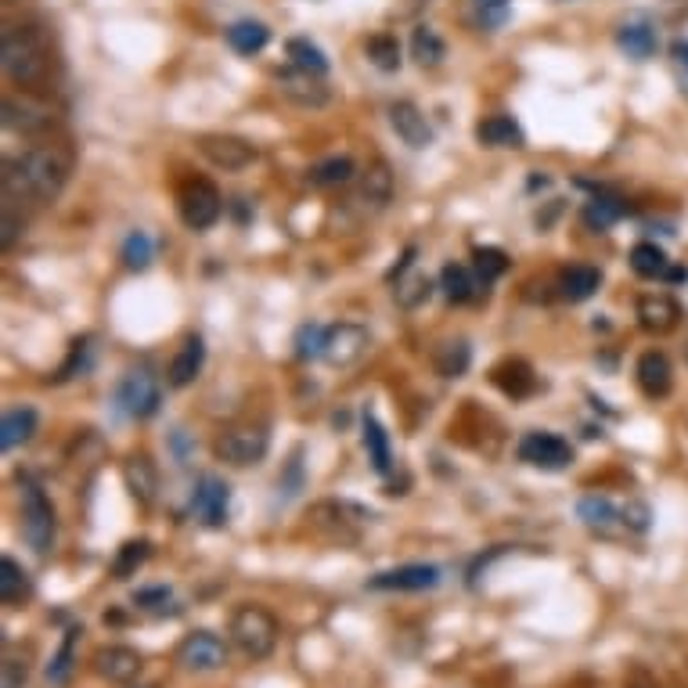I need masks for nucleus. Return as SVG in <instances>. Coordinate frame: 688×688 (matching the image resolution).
Segmentation results:
<instances>
[{
  "instance_id": "1",
  "label": "nucleus",
  "mask_w": 688,
  "mask_h": 688,
  "mask_svg": "<svg viewBox=\"0 0 688 688\" xmlns=\"http://www.w3.org/2000/svg\"><path fill=\"white\" fill-rule=\"evenodd\" d=\"M72 174V155L61 144H33V149L8 155L4 163V199L15 202H55L66 191Z\"/></svg>"
},
{
  "instance_id": "2",
  "label": "nucleus",
  "mask_w": 688,
  "mask_h": 688,
  "mask_svg": "<svg viewBox=\"0 0 688 688\" xmlns=\"http://www.w3.org/2000/svg\"><path fill=\"white\" fill-rule=\"evenodd\" d=\"M0 61H4V77L19 88H40L51 72V47L47 36L33 22H11L0 36Z\"/></svg>"
},
{
  "instance_id": "3",
  "label": "nucleus",
  "mask_w": 688,
  "mask_h": 688,
  "mask_svg": "<svg viewBox=\"0 0 688 688\" xmlns=\"http://www.w3.org/2000/svg\"><path fill=\"white\" fill-rule=\"evenodd\" d=\"M228 634H231V642H235V649L245 660H267L270 653H275L281 631H278L275 613L264 609L260 602H242V606L231 613Z\"/></svg>"
},
{
  "instance_id": "4",
  "label": "nucleus",
  "mask_w": 688,
  "mask_h": 688,
  "mask_svg": "<svg viewBox=\"0 0 688 688\" xmlns=\"http://www.w3.org/2000/svg\"><path fill=\"white\" fill-rule=\"evenodd\" d=\"M19 515H22V537H26V545L36 556H47L55 545V505L51 498L44 494V487L33 483V479H22Z\"/></svg>"
},
{
  "instance_id": "5",
  "label": "nucleus",
  "mask_w": 688,
  "mask_h": 688,
  "mask_svg": "<svg viewBox=\"0 0 688 688\" xmlns=\"http://www.w3.org/2000/svg\"><path fill=\"white\" fill-rule=\"evenodd\" d=\"M213 451L231 469H253V465H260L267 458L270 433L267 425H231L228 433H220Z\"/></svg>"
},
{
  "instance_id": "6",
  "label": "nucleus",
  "mask_w": 688,
  "mask_h": 688,
  "mask_svg": "<svg viewBox=\"0 0 688 688\" xmlns=\"http://www.w3.org/2000/svg\"><path fill=\"white\" fill-rule=\"evenodd\" d=\"M116 404L127 419L144 422V419H152L159 411V404H163V386H159V378L149 372V368H133V372L123 375V383L116 389Z\"/></svg>"
},
{
  "instance_id": "7",
  "label": "nucleus",
  "mask_w": 688,
  "mask_h": 688,
  "mask_svg": "<svg viewBox=\"0 0 688 688\" xmlns=\"http://www.w3.org/2000/svg\"><path fill=\"white\" fill-rule=\"evenodd\" d=\"M177 213L191 231H210L224 213V199L210 180H184L177 191Z\"/></svg>"
},
{
  "instance_id": "8",
  "label": "nucleus",
  "mask_w": 688,
  "mask_h": 688,
  "mask_svg": "<svg viewBox=\"0 0 688 688\" xmlns=\"http://www.w3.org/2000/svg\"><path fill=\"white\" fill-rule=\"evenodd\" d=\"M177 663L188 674H213L228 667V642L213 631H191L177 645Z\"/></svg>"
},
{
  "instance_id": "9",
  "label": "nucleus",
  "mask_w": 688,
  "mask_h": 688,
  "mask_svg": "<svg viewBox=\"0 0 688 688\" xmlns=\"http://www.w3.org/2000/svg\"><path fill=\"white\" fill-rule=\"evenodd\" d=\"M520 462L545 473H559L573 465V447L556 433H526L520 440Z\"/></svg>"
},
{
  "instance_id": "10",
  "label": "nucleus",
  "mask_w": 688,
  "mask_h": 688,
  "mask_svg": "<svg viewBox=\"0 0 688 688\" xmlns=\"http://www.w3.org/2000/svg\"><path fill=\"white\" fill-rule=\"evenodd\" d=\"M199 152L217 170H228V174H238V170L253 166L260 159L256 144H249L245 138H231V133H206V138H199Z\"/></svg>"
},
{
  "instance_id": "11",
  "label": "nucleus",
  "mask_w": 688,
  "mask_h": 688,
  "mask_svg": "<svg viewBox=\"0 0 688 688\" xmlns=\"http://www.w3.org/2000/svg\"><path fill=\"white\" fill-rule=\"evenodd\" d=\"M368 350H372V336H368V328L353 325V322H342V325H336V328H328L325 361H328L331 368H350V364H358Z\"/></svg>"
},
{
  "instance_id": "12",
  "label": "nucleus",
  "mask_w": 688,
  "mask_h": 688,
  "mask_svg": "<svg viewBox=\"0 0 688 688\" xmlns=\"http://www.w3.org/2000/svg\"><path fill=\"white\" fill-rule=\"evenodd\" d=\"M436 584H440V567H433V562H408V567L375 573L368 581L372 592H429Z\"/></svg>"
},
{
  "instance_id": "13",
  "label": "nucleus",
  "mask_w": 688,
  "mask_h": 688,
  "mask_svg": "<svg viewBox=\"0 0 688 688\" xmlns=\"http://www.w3.org/2000/svg\"><path fill=\"white\" fill-rule=\"evenodd\" d=\"M51 123H55V113L44 102H36V97H22V102L15 94L4 97V127L8 130L36 138V133L51 130Z\"/></svg>"
},
{
  "instance_id": "14",
  "label": "nucleus",
  "mask_w": 688,
  "mask_h": 688,
  "mask_svg": "<svg viewBox=\"0 0 688 688\" xmlns=\"http://www.w3.org/2000/svg\"><path fill=\"white\" fill-rule=\"evenodd\" d=\"M393 300H397L404 311H419L422 303H429V296H433V281H429V275H422V270H415V249L404 253L400 267L393 270Z\"/></svg>"
},
{
  "instance_id": "15",
  "label": "nucleus",
  "mask_w": 688,
  "mask_h": 688,
  "mask_svg": "<svg viewBox=\"0 0 688 688\" xmlns=\"http://www.w3.org/2000/svg\"><path fill=\"white\" fill-rule=\"evenodd\" d=\"M386 116H389L393 133H397V138L408 144V149L422 152V149L433 144V127H429L425 113L415 102H393Z\"/></svg>"
},
{
  "instance_id": "16",
  "label": "nucleus",
  "mask_w": 688,
  "mask_h": 688,
  "mask_svg": "<svg viewBox=\"0 0 688 688\" xmlns=\"http://www.w3.org/2000/svg\"><path fill=\"white\" fill-rule=\"evenodd\" d=\"M576 520H581L587 530H595L602 537L628 530V526H623V505H617V501L606 498V494H598V490H592V494H584L581 501H576Z\"/></svg>"
},
{
  "instance_id": "17",
  "label": "nucleus",
  "mask_w": 688,
  "mask_h": 688,
  "mask_svg": "<svg viewBox=\"0 0 688 688\" xmlns=\"http://www.w3.org/2000/svg\"><path fill=\"white\" fill-rule=\"evenodd\" d=\"M231 505V487L220 476H202L191 494V512L199 515L206 526H224Z\"/></svg>"
},
{
  "instance_id": "18",
  "label": "nucleus",
  "mask_w": 688,
  "mask_h": 688,
  "mask_svg": "<svg viewBox=\"0 0 688 688\" xmlns=\"http://www.w3.org/2000/svg\"><path fill=\"white\" fill-rule=\"evenodd\" d=\"M141 667H144V660L138 649H130V645H105L94 653V674L105 681L130 685L141 674Z\"/></svg>"
},
{
  "instance_id": "19",
  "label": "nucleus",
  "mask_w": 688,
  "mask_h": 688,
  "mask_svg": "<svg viewBox=\"0 0 688 688\" xmlns=\"http://www.w3.org/2000/svg\"><path fill=\"white\" fill-rule=\"evenodd\" d=\"M278 91L285 94L289 102H296L303 108H322L331 97L328 88H325V77H314V72H303L296 66L278 72Z\"/></svg>"
},
{
  "instance_id": "20",
  "label": "nucleus",
  "mask_w": 688,
  "mask_h": 688,
  "mask_svg": "<svg viewBox=\"0 0 688 688\" xmlns=\"http://www.w3.org/2000/svg\"><path fill=\"white\" fill-rule=\"evenodd\" d=\"M634 378H638V389H642L649 400L667 397V393L674 389V368L667 361V353L645 350L642 358H638V364H634Z\"/></svg>"
},
{
  "instance_id": "21",
  "label": "nucleus",
  "mask_w": 688,
  "mask_h": 688,
  "mask_svg": "<svg viewBox=\"0 0 688 688\" xmlns=\"http://www.w3.org/2000/svg\"><path fill=\"white\" fill-rule=\"evenodd\" d=\"M389 199H393V174H389L386 163H375V166H368L361 174L350 202L358 206V210H364V213H378V210H386Z\"/></svg>"
},
{
  "instance_id": "22",
  "label": "nucleus",
  "mask_w": 688,
  "mask_h": 688,
  "mask_svg": "<svg viewBox=\"0 0 688 688\" xmlns=\"http://www.w3.org/2000/svg\"><path fill=\"white\" fill-rule=\"evenodd\" d=\"M123 483H127L130 498L138 501L141 509L155 505L159 498V469L149 454H130L127 462H123Z\"/></svg>"
},
{
  "instance_id": "23",
  "label": "nucleus",
  "mask_w": 688,
  "mask_h": 688,
  "mask_svg": "<svg viewBox=\"0 0 688 688\" xmlns=\"http://www.w3.org/2000/svg\"><path fill=\"white\" fill-rule=\"evenodd\" d=\"M678 322H681V306L667 292H649V296L638 300V325L645 331L663 336V331L678 328Z\"/></svg>"
},
{
  "instance_id": "24",
  "label": "nucleus",
  "mask_w": 688,
  "mask_h": 688,
  "mask_svg": "<svg viewBox=\"0 0 688 688\" xmlns=\"http://www.w3.org/2000/svg\"><path fill=\"white\" fill-rule=\"evenodd\" d=\"M202 364H206V339L202 336H188V339H184V347L177 350V358L170 361L166 383L174 389L191 386L195 378L202 375Z\"/></svg>"
},
{
  "instance_id": "25",
  "label": "nucleus",
  "mask_w": 688,
  "mask_h": 688,
  "mask_svg": "<svg viewBox=\"0 0 688 688\" xmlns=\"http://www.w3.org/2000/svg\"><path fill=\"white\" fill-rule=\"evenodd\" d=\"M476 141L487 144V149H523L526 144V130L520 127V119L509 113L487 116L476 127Z\"/></svg>"
},
{
  "instance_id": "26",
  "label": "nucleus",
  "mask_w": 688,
  "mask_h": 688,
  "mask_svg": "<svg viewBox=\"0 0 688 688\" xmlns=\"http://www.w3.org/2000/svg\"><path fill=\"white\" fill-rule=\"evenodd\" d=\"M617 44H620V51L634 58V61H645V58H653L656 55V47H660V33L653 22H645V19H631V22H623V26L617 30Z\"/></svg>"
},
{
  "instance_id": "27",
  "label": "nucleus",
  "mask_w": 688,
  "mask_h": 688,
  "mask_svg": "<svg viewBox=\"0 0 688 688\" xmlns=\"http://www.w3.org/2000/svg\"><path fill=\"white\" fill-rule=\"evenodd\" d=\"M36 433V411L33 408H8L4 419H0V447L4 451H19L26 447Z\"/></svg>"
},
{
  "instance_id": "28",
  "label": "nucleus",
  "mask_w": 688,
  "mask_h": 688,
  "mask_svg": "<svg viewBox=\"0 0 688 688\" xmlns=\"http://www.w3.org/2000/svg\"><path fill=\"white\" fill-rule=\"evenodd\" d=\"M0 573H4V576H0V598H4L8 609H19L22 602L33 595V581H30L26 567H22L19 559L4 556V559H0Z\"/></svg>"
},
{
  "instance_id": "29",
  "label": "nucleus",
  "mask_w": 688,
  "mask_h": 688,
  "mask_svg": "<svg viewBox=\"0 0 688 688\" xmlns=\"http://www.w3.org/2000/svg\"><path fill=\"white\" fill-rule=\"evenodd\" d=\"M473 364V347L465 339H444L433 350V368L440 378H462Z\"/></svg>"
},
{
  "instance_id": "30",
  "label": "nucleus",
  "mask_w": 688,
  "mask_h": 688,
  "mask_svg": "<svg viewBox=\"0 0 688 688\" xmlns=\"http://www.w3.org/2000/svg\"><path fill=\"white\" fill-rule=\"evenodd\" d=\"M228 44H231V51H238V55H260L270 44V30L256 19H238L228 26Z\"/></svg>"
},
{
  "instance_id": "31",
  "label": "nucleus",
  "mask_w": 688,
  "mask_h": 688,
  "mask_svg": "<svg viewBox=\"0 0 688 688\" xmlns=\"http://www.w3.org/2000/svg\"><path fill=\"white\" fill-rule=\"evenodd\" d=\"M631 270L638 278H645V281H656V278H667L670 275V256L660 249L656 242H638L634 249H631Z\"/></svg>"
},
{
  "instance_id": "32",
  "label": "nucleus",
  "mask_w": 688,
  "mask_h": 688,
  "mask_svg": "<svg viewBox=\"0 0 688 688\" xmlns=\"http://www.w3.org/2000/svg\"><path fill=\"white\" fill-rule=\"evenodd\" d=\"M602 285V275L595 267H587V264H576L570 267L567 275L559 278V292H562V300H570V303H584V300H592L595 292Z\"/></svg>"
},
{
  "instance_id": "33",
  "label": "nucleus",
  "mask_w": 688,
  "mask_h": 688,
  "mask_svg": "<svg viewBox=\"0 0 688 688\" xmlns=\"http://www.w3.org/2000/svg\"><path fill=\"white\" fill-rule=\"evenodd\" d=\"M361 436H364V451H368V462H372V469L386 476V473L393 469V454H389V436H386V429L378 425V419H372V415H364Z\"/></svg>"
},
{
  "instance_id": "34",
  "label": "nucleus",
  "mask_w": 688,
  "mask_h": 688,
  "mask_svg": "<svg viewBox=\"0 0 688 688\" xmlns=\"http://www.w3.org/2000/svg\"><path fill=\"white\" fill-rule=\"evenodd\" d=\"M440 292H444V300L462 306L476 296V281H473V270L462 267V264H444L440 270Z\"/></svg>"
},
{
  "instance_id": "35",
  "label": "nucleus",
  "mask_w": 688,
  "mask_h": 688,
  "mask_svg": "<svg viewBox=\"0 0 688 688\" xmlns=\"http://www.w3.org/2000/svg\"><path fill=\"white\" fill-rule=\"evenodd\" d=\"M411 58L419 61L422 69H436L440 61L447 58V44L433 26H419L411 33Z\"/></svg>"
},
{
  "instance_id": "36",
  "label": "nucleus",
  "mask_w": 688,
  "mask_h": 688,
  "mask_svg": "<svg viewBox=\"0 0 688 688\" xmlns=\"http://www.w3.org/2000/svg\"><path fill=\"white\" fill-rule=\"evenodd\" d=\"M80 634H83V628H69L66 634H61L58 653L51 656V663H47V681L51 685H69V674H72V667H77Z\"/></svg>"
},
{
  "instance_id": "37",
  "label": "nucleus",
  "mask_w": 688,
  "mask_h": 688,
  "mask_svg": "<svg viewBox=\"0 0 688 688\" xmlns=\"http://www.w3.org/2000/svg\"><path fill=\"white\" fill-rule=\"evenodd\" d=\"M285 51H289V66H296L303 72H314V77H328V58L314 40H306V36H292V40L285 44Z\"/></svg>"
},
{
  "instance_id": "38",
  "label": "nucleus",
  "mask_w": 688,
  "mask_h": 688,
  "mask_svg": "<svg viewBox=\"0 0 688 688\" xmlns=\"http://www.w3.org/2000/svg\"><path fill=\"white\" fill-rule=\"evenodd\" d=\"M353 177H358V166H353L350 155H331L311 170L314 188H339V184H350Z\"/></svg>"
},
{
  "instance_id": "39",
  "label": "nucleus",
  "mask_w": 688,
  "mask_h": 688,
  "mask_svg": "<svg viewBox=\"0 0 688 688\" xmlns=\"http://www.w3.org/2000/svg\"><path fill=\"white\" fill-rule=\"evenodd\" d=\"M623 213H628V206H623V199H617V195H595V199L584 206V224L592 231H606L617 224Z\"/></svg>"
},
{
  "instance_id": "40",
  "label": "nucleus",
  "mask_w": 688,
  "mask_h": 688,
  "mask_svg": "<svg viewBox=\"0 0 688 688\" xmlns=\"http://www.w3.org/2000/svg\"><path fill=\"white\" fill-rule=\"evenodd\" d=\"M119 260L127 270H149L155 260V242L144 235V231H130V235L123 238Z\"/></svg>"
},
{
  "instance_id": "41",
  "label": "nucleus",
  "mask_w": 688,
  "mask_h": 688,
  "mask_svg": "<svg viewBox=\"0 0 688 688\" xmlns=\"http://www.w3.org/2000/svg\"><path fill=\"white\" fill-rule=\"evenodd\" d=\"M152 556V545L149 540H127L119 551H116V559H113V576L116 581H127V576L138 573L144 562H149Z\"/></svg>"
},
{
  "instance_id": "42",
  "label": "nucleus",
  "mask_w": 688,
  "mask_h": 688,
  "mask_svg": "<svg viewBox=\"0 0 688 688\" xmlns=\"http://www.w3.org/2000/svg\"><path fill=\"white\" fill-rule=\"evenodd\" d=\"M473 270L483 285H490V281H498L509 270V256L494 249V245H479V249H473Z\"/></svg>"
},
{
  "instance_id": "43",
  "label": "nucleus",
  "mask_w": 688,
  "mask_h": 688,
  "mask_svg": "<svg viewBox=\"0 0 688 688\" xmlns=\"http://www.w3.org/2000/svg\"><path fill=\"white\" fill-rule=\"evenodd\" d=\"M364 51H368V58H372L375 69H383V72H397L400 69V44H397V36L378 33V36H372V40L364 44Z\"/></svg>"
},
{
  "instance_id": "44",
  "label": "nucleus",
  "mask_w": 688,
  "mask_h": 688,
  "mask_svg": "<svg viewBox=\"0 0 688 688\" xmlns=\"http://www.w3.org/2000/svg\"><path fill=\"white\" fill-rule=\"evenodd\" d=\"M494 383L509 393V397H526V393H530L537 383H534V372L530 368H526L523 361H512V364H505V368H498L494 372Z\"/></svg>"
},
{
  "instance_id": "45",
  "label": "nucleus",
  "mask_w": 688,
  "mask_h": 688,
  "mask_svg": "<svg viewBox=\"0 0 688 688\" xmlns=\"http://www.w3.org/2000/svg\"><path fill=\"white\" fill-rule=\"evenodd\" d=\"M325 339H328V328L317 325V322H306L296 331V358L300 361H317L325 358Z\"/></svg>"
},
{
  "instance_id": "46",
  "label": "nucleus",
  "mask_w": 688,
  "mask_h": 688,
  "mask_svg": "<svg viewBox=\"0 0 688 688\" xmlns=\"http://www.w3.org/2000/svg\"><path fill=\"white\" fill-rule=\"evenodd\" d=\"M623 526H628V534H645L653 526V509L642 498L623 501Z\"/></svg>"
},
{
  "instance_id": "47",
  "label": "nucleus",
  "mask_w": 688,
  "mask_h": 688,
  "mask_svg": "<svg viewBox=\"0 0 688 688\" xmlns=\"http://www.w3.org/2000/svg\"><path fill=\"white\" fill-rule=\"evenodd\" d=\"M170 602V587L166 584H155V587H141L138 595H133V606L138 609H152V613H163Z\"/></svg>"
},
{
  "instance_id": "48",
  "label": "nucleus",
  "mask_w": 688,
  "mask_h": 688,
  "mask_svg": "<svg viewBox=\"0 0 688 688\" xmlns=\"http://www.w3.org/2000/svg\"><path fill=\"white\" fill-rule=\"evenodd\" d=\"M303 454L296 451V454H292V462H289V469H285V476H281L278 479V487L281 490H285V498H296L300 494V490H303Z\"/></svg>"
},
{
  "instance_id": "49",
  "label": "nucleus",
  "mask_w": 688,
  "mask_h": 688,
  "mask_svg": "<svg viewBox=\"0 0 688 688\" xmlns=\"http://www.w3.org/2000/svg\"><path fill=\"white\" fill-rule=\"evenodd\" d=\"M22 228H26V220L15 217V199H8L4 202V235H0L4 249H11V245H15V238L22 235Z\"/></svg>"
},
{
  "instance_id": "50",
  "label": "nucleus",
  "mask_w": 688,
  "mask_h": 688,
  "mask_svg": "<svg viewBox=\"0 0 688 688\" xmlns=\"http://www.w3.org/2000/svg\"><path fill=\"white\" fill-rule=\"evenodd\" d=\"M26 660H19V656H4V688H22L26 685Z\"/></svg>"
},
{
  "instance_id": "51",
  "label": "nucleus",
  "mask_w": 688,
  "mask_h": 688,
  "mask_svg": "<svg viewBox=\"0 0 688 688\" xmlns=\"http://www.w3.org/2000/svg\"><path fill=\"white\" fill-rule=\"evenodd\" d=\"M473 4L483 11V19L490 22V26L505 22V15H509V0H473Z\"/></svg>"
},
{
  "instance_id": "52",
  "label": "nucleus",
  "mask_w": 688,
  "mask_h": 688,
  "mask_svg": "<svg viewBox=\"0 0 688 688\" xmlns=\"http://www.w3.org/2000/svg\"><path fill=\"white\" fill-rule=\"evenodd\" d=\"M674 55H678V58L685 61V66H688V44H678V47H674Z\"/></svg>"
},
{
  "instance_id": "53",
  "label": "nucleus",
  "mask_w": 688,
  "mask_h": 688,
  "mask_svg": "<svg viewBox=\"0 0 688 688\" xmlns=\"http://www.w3.org/2000/svg\"><path fill=\"white\" fill-rule=\"evenodd\" d=\"M130 688H159V685H130Z\"/></svg>"
},
{
  "instance_id": "54",
  "label": "nucleus",
  "mask_w": 688,
  "mask_h": 688,
  "mask_svg": "<svg viewBox=\"0 0 688 688\" xmlns=\"http://www.w3.org/2000/svg\"><path fill=\"white\" fill-rule=\"evenodd\" d=\"M415 4H419V0H415Z\"/></svg>"
},
{
  "instance_id": "55",
  "label": "nucleus",
  "mask_w": 688,
  "mask_h": 688,
  "mask_svg": "<svg viewBox=\"0 0 688 688\" xmlns=\"http://www.w3.org/2000/svg\"><path fill=\"white\" fill-rule=\"evenodd\" d=\"M685 358H688V353H685Z\"/></svg>"
}]
</instances>
